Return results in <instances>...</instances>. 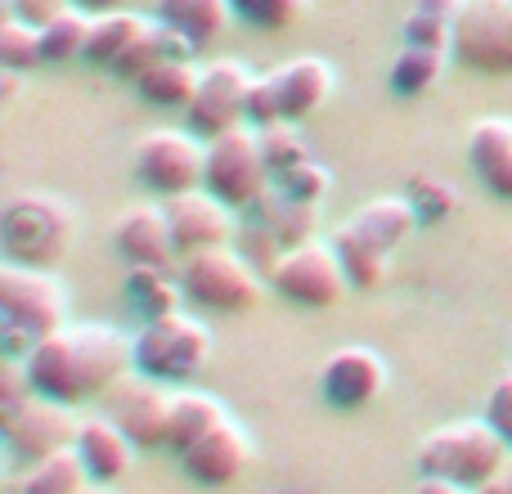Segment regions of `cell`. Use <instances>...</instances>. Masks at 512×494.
<instances>
[{"label": "cell", "instance_id": "obj_28", "mask_svg": "<svg viewBox=\"0 0 512 494\" xmlns=\"http://www.w3.org/2000/svg\"><path fill=\"white\" fill-rule=\"evenodd\" d=\"M333 247H337V256H342L346 279H351L355 292H378L382 283H387L391 252H382V247H373L369 239H360L351 225H342V230L333 234Z\"/></svg>", "mask_w": 512, "mask_h": 494}, {"label": "cell", "instance_id": "obj_26", "mask_svg": "<svg viewBox=\"0 0 512 494\" xmlns=\"http://www.w3.org/2000/svg\"><path fill=\"white\" fill-rule=\"evenodd\" d=\"M149 32V18L131 14V9H113V14H95L90 23V45H86V59L99 63V68H113L126 50H131L140 36Z\"/></svg>", "mask_w": 512, "mask_h": 494}, {"label": "cell", "instance_id": "obj_47", "mask_svg": "<svg viewBox=\"0 0 512 494\" xmlns=\"http://www.w3.org/2000/svg\"><path fill=\"white\" fill-rule=\"evenodd\" d=\"M477 494H512V459H508V468L499 472V477L490 481V486H481Z\"/></svg>", "mask_w": 512, "mask_h": 494}, {"label": "cell", "instance_id": "obj_43", "mask_svg": "<svg viewBox=\"0 0 512 494\" xmlns=\"http://www.w3.org/2000/svg\"><path fill=\"white\" fill-rule=\"evenodd\" d=\"M32 396V378H27V364H0V409H14Z\"/></svg>", "mask_w": 512, "mask_h": 494}, {"label": "cell", "instance_id": "obj_18", "mask_svg": "<svg viewBox=\"0 0 512 494\" xmlns=\"http://www.w3.org/2000/svg\"><path fill=\"white\" fill-rule=\"evenodd\" d=\"M279 95V113L283 122H306L315 117L319 108L333 99V86H337V72L328 59H315V54H301L292 63H279L274 72H265Z\"/></svg>", "mask_w": 512, "mask_h": 494}, {"label": "cell", "instance_id": "obj_7", "mask_svg": "<svg viewBox=\"0 0 512 494\" xmlns=\"http://www.w3.org/2000/svg\"><path fill=\"white\" fill-rule=\"evenodd\" d=\"M203 189H212L225 207L234 212H252L265 194L274 189V176L265 167L261 135L256 126H234V131L207 140V176Z\"/></svg>", "mask_w": 512, "mask_h": 494}, {"label": "cell", "instance_id": "obj_10", "mask_svg": "<svg viewBox=\"0 0 512 494\" xmlns=\"http://www.w3.org/2000/svg\"><path fill=\"white\" fill-rule=\"evenodd\" d=\"M135 176L158 198H176L203 189L207 144L194 131H149L135 144Z\"/></svg>", "mask_w": 512, "mask_h": 494}, {"label": "cell", "instance_id": "obj_17", "mask_svg": "<svg viewBox=\"0 0 512 494\" xmlns=\"http://www.w3.org/2000/svg\"><path fill=\"white\" fill-rule=\"evenodd\" d=\"M113 247H117V256H126V265H171V270H180L176 234H171L167 207L162 203L126 207L113 225Z\"/></svg>", "mask_w": 512, "mask_h": 494}, {"label": "cell", "instance_id": "obj_39", "mask_svg": "<svg viewBox=\"0 0 512 494\" xmlns=\"http://www.w3.org/2000/svg\"><path fill=\"white\" fill-rule=\"evenodd\" d=\"M234 239H239V252L248 256L256 270H265V274H270L274 265H279V256L288 252V247L279 243V234H274L265 221H248L239 234H234Z\"/></svg>", "mask_w": 512, "mask_h": 494}, {"label": "cell", "instance_id": "obj_16", "mask_svg": "<svg viewBox=\"0 0 512 494\" xmlns=\"http://www.w3.org/2000/svg\"><path fill=\"white\" fill-rule=\"evenodd\" d=\"M248 463H252V436L243 432L234 418L180 454V472H185L189 481H198V486H212V490L234 486V481L248 472Z\"/></svg>", "mask_w": 512, "mask_h": 494}, {"label": "cell", "instance_id": "obj_5", "mask_svg": "<svg viewBox=\"0 0 512 494\" xmlns=\"http://www.w3.org/2000/svg\"><path fill=\"white\" fill-rule=\"evenodd\" d=\"M180 283H185V297L194 306L216 310V315H248L261 306V274L234 243L185 256Z\"/></svg>", "mask_w": 512, "mask_h": 494}, {"label": "cell", "instance_id": "obj_31", "mask_svg": "<svg viewBox=\"0 0 512 494\" xmlns=\"http://www.w3.org/2000/svg\"><path fill=\"white\" fill-rule=\"evenodd\" d=\"M90 23L95 14L86 9H63L50 27H41V54L45 63H72V59H86V45H90Z\"/></svg>", "mask_w": 512, "mask_h": 494}, {"label": "cell", "instance_id": "obj_27", "mask_svg": "<svg viewBox=\"0 0 512 494\" xmlns=\"http://www.w3.org/2000/svg\"><path fill=\"white\" fill-rule=\"evenodd\" d=\"M86 486H95V481H90L86 463H81L77 445H72V450H59V454H50V459L27 463L23 481H18V494H81Z\"/></svg>", "mask_w": 512, "mask_h": 494}, {"label": "cell", "instance_id": "obj_38", "mask_svg": "<svg viewBox=\"0 0 512 494\" xmlns=\"http://www.w3.org/2000/svg\"><path fill=\"white\" fill-rule=\"evenodd\" d=\"M400 41H405V45H418V50H445V54H450V45H454V23H450V18L423 14V9H409L405 27H400Z\"/></svg>", "mask_w": 512, "mask_h": 494}, {"label": "cell", "instance_id": "obj_11", "mask_svg": "<svg viewBox=\"0 0 512 494\" xmlns=\"http://www.w3.org/2000/svg\"><path fill=\"white\" fill-rule=\"evenodd\" d=\"M171 409H176V391L140 369H131L117 387H108V396H104V414L113 418L140 450H162V445L171 441Z\"/></svg>", "mask_w": 512, "mask_h": 494}, {"label": "cell", "instance_id": "obj_13", "mask_svg": "<svg viewBox=\"0 0 512 494\" xmlns=\"http://www.w3.org/2000/svg\"><path fill=\"white\" fill-rule=\"evenodd\" d=\"M252 72L239 59H216L203 68L198 81V95L189 104V131L216 140V135L234 131V126H248V90H252Z\"/></svg>", "mask_w": 512, "mask_h": 494}, {"label": "cell", "instance_id": "obj_30", "mask_svg": "<svg viewBox=\"0 0 512 494\" xmlns=\"http://www.w3.org/2000/svg\"><path fill=\"white\" fill-rule=\"evenodd\" d=\"M445 50H418V45H400L396 63H391V90L405 99H418L445 77Z\"/></svg>", "mask_w": 512, "mask_h": 494}, {"label": "cell", "instance_id": "obj_3", "mask_svg": "<svg viewBox=\"0 0 512 494\" xmlns=\"http://www.w3.org/2000/svg\"><path fill=\"white\" fill-rule=\"evenodd\" d=\"M0 243L14 265L54 270L77 243V212L54 194H23L5 207Z\"/></svg>", "mask_w": 512, "mask_h": 494}, {"label": "cell", "instance_id": "obj_33", "mask_svg": "<svg viewBox=\"0 0 512 494\" xmlns=\"http://www.w3.org/2000/svg\"><path fill=\"white\" fill-rule=\"evenodd\" d=\"M234 18L261 32H288L310 14V0H230Z\"/></svg>", "mask_w": 512, "mask_h": 494}, {"label": "cell", "instance_id": "obj_6", "mask_svg": "<svg viewBox=\"0 0 512 494\" xmlns=\"http://www.w3.org/2000/svg\"><path fill=\"white\" fill-rule=\"evenodd\" d=\"M0 310L14 342H41L68 324V292L54 279V270H32V265H0Z\"/></svg>", "mask_w": 512, "mask_h": 494}, {"label": "cell", "instance_id": "obj_19", "mask_svg": "<svg viewBox=\"0 0 512 494\" xmlns=\"http://www.w3.org/2000/svg\"><path fill=\"white\" fill-rule=\"evenodd\" d=\"M135 450H140V445H135L108 414L104 418H81L77 454H81V463H86V472H90L95 486H113V481H122L135 463Z\"/></svg>", "mask_w": 512, "mask_h": 494}, {"label": "cell", "instance_id": "obj_24", "mask_svg": "<svg viewBox=\"0 0 512 494\" xmlns=\"http://www.w3.org/2000/svg\"><path fill=\"white\" fill-rule=\"evenodd\" d=\"M221 423H230V414H225L221 400L207 396V391L180 387V391H176V409H171V441H167V450L185 454L189 445L203 441V436L216 432Z\"/></svg>", "mask_w": 512, "mask_h": 494}, {"label": "cell", "instance_id": "obj_1", "mask_svg": "<svg viewBox=\"0 0 512 494\" xmlns=\"http://www.w3.org/2000/svg\"><path fill=\"white\" fill-rule=\"evenodd\" d=\"M23 364L36 396L81 405V400H104L108 387H117L135 369V351L108 324H63L59 333L27 346Z\"/></svg>", "mask_w": 512, "mask_h": 494}, {"label": "cell", "instance_id": "obj_25", "mask_svg": "<svg viewBox=\"0 0 512 494\" xmlns=\"http://www.w3.org/2000/svg\"><path fill=\"white\" fill-rule=\"evenodd\" d=\"M198 81H203V68H198L194 59H167L153 72H144V77L135 81V90H140L144 104H153V108H180V113H189V104H194V95H198Z\"/></svg>", "mask_w": 512, "mask_h": 494}, {"label": "cell", "instance_id": "obj_8", "mask_svg": "<svg viewBox=\"0 0 512 494\" xmlns=\"http://www.w3.org/2000/svg\"><path fill=\"white\" fill-rule=\"evenodd\" d=\"M265 279H270V288L279 292L283 301H292V306H301V310H333L355 292L351 279H346V265H342V256H337V247L319 243V239L288 247Z\"/></svg>", "mask_w": 512, "mask_h": 494}, {"label": "cell", "instance_id": "obj_48", "mask_svg": "<svg viewBox=\"0 0 512 494\" xmlns=\"http://www.w3.org/2000/svg\"><path fill=\"white\" fill-rule=\"evenodd\" d=\"M81 494H104V490H99V486H86V490H81Z\"/></svg>", "mask_w": 512, "mask_h": 494}, {"label": "cell", "instance_id": "obj_9", "mask_svg": "<svg viewBox=\"0 0 512 494\" xmlns=\"http://www.w3.org/2000/svg\"><path fill=\"white\" fill-rule=\"evenodd\" d=\"M450 59L477 77H512V0H463Z\"/></svg>", "mask_w": 512, "mask_h": 494}, {"label": "cell", "instance_id": "obj_42", "mask_svg": "<svg viewBox=\"0 0 512 494\" xmlns=\"http://www.w3.org/2000/svg\"><path fill=\"white\" fill-rule=\"evenodd\" d=\"M486 423L495 427V432H504L508 445H512V373H504V378L490 387V396H486Z\"/></svg>", "mask_w": 512, "mask_h": 494}, {"label": "cell", "instance_id": "obj_40", "mask_svg": "<svg viewBox=\"0 0 512 494\" xmlns=\"http://www.w3.org/2000/svg\"><path fill=\"white\" fill-rule=\"evenodd\" d=\"M274 122H283V113H279V95H274V86H270V77H256L252 81V90H248V126H274Z\"/></svg>", "mask_w": 512, "mask_h": 494}, {"label": "cell", "instance_id": "obj_45", "mask_svg": "<svg viewBox=\"0 0 512 494\" xmlns=\"http://www.w3.org/2000/svg\"><path fill=\"white\" fill-rule=\"evenodd\" d=\"M418 494H477L468 486H459V481H441V477H423L418 481Z\"/></svg>", "mask_w": 512, "mask_h": 494}, {"label": "cell", "instance_id": "obj_14", "mask_svg": "<svg viewBox=\"0 0 512 494\" xmlns=\"http://www.w3.org/2000/svg\"><path fill=\"white\" fill-rule=\"evenodd\" d=\"M167 207L171 234H176V252L180 261L194 252H207V247H225L234 243L239 225H234V207H225L212 189H189V194L162 198Z\"/></svg>", "mask_w": 512, "mask_h": 494}, {"label": "cell", "instance_id": "obj_44", "mask_svg": "<svg viewBox=\"0 0 512 494\" xmlns=\"http://www.w3.org/2000/svg\"><path fill=\"white\" fill-rule=\"evenodd\" d=\"M414 9H423V14H436V18H459V9H463V0H414Z\"/></svg>", "mask_w": 512, "mask_h": 494}, {"label": "cell", "instance_id": "obj_12", "mask_svg": "<svg viewBox=\"0 0 512 494\" xmlns=\"http://www.w3.org/2000/svg\"><path fill=\"white\" fill-rule=\"evenodd\" d=\"M77 405H63V400L50 396H27L23 405L0 409V432H5V445L18 454L23 463L50 459L59 450H72L81 432V418L72 414Z\"/></svg>", "mask_w": 512, "mask_h": 494}, {"label": "cell", "instance_id": "obj_29", "mask_svg": "<svg viewBox=\"0 0 512 494\" xmlns=\"http://www.w3.org/2000/svg\"><path fill=\"white\" fill-rule=\"evenodd\" d=\"M252 216L270 225V230L279 234L283 247H301V243L315 239V216H319V207L297 203V198H288V194H279V189H270V194H265L261 203L252 207Z\"/></svg>", "mask_w": 512, "mask_h": 494}, {"label": "cell", "instance_id": "obj_4", "mask_svg": "<svg viewBox=\"0 0 512 494\" xmlns=\"http://www.w3.org/2000/svg\"><path fill=\"white\" fill-rule=\"evenodd\" d=\"M131 342H135V369L167 382V387L194 382L212 364V351H216V333L198 315H185V310L149 319Z\"/></svg>", "mask_w": 512, "mask_h": 494}, {"label": "cell", "instance_id": "obj_15", "mask_svg": "<svg viewBox=\"0 0 512 494\" xmlns=\"http://www.w3.org/2000/svg\"><path fill=\"white\" fill-rule=\"evenodd\" d=\"M387 391V360L373 346H342L324 360L319 396L333 409H364Z\"/></svg>", "mask_w": 512, "mask_h": 494}, {"label": "cell", "instance_id": "obj_36", "mask_svg": "<svg viewBox=\"0 0 512 494\" xmlns=\"http://www.w3.org/2000/svg\"><path fill=\"white\" fill-rule=\"evenodd\" d=\"M274 189H279V194H288V198H297V203L319 207L328 198V189H333V171L319 167V162L310 158V162H301L297 171H288V176L274 180Z\"/></svg>", "mask_w": 512, "mask_h": 494}, {"label": "cell", "instance_id": "obj_34", "mask_svg": "<svg viewBox=\"0 0 512 494\" xmlns=\"http://www.w3.org/2000/svg\"><path fill=\"white\" fill-rule=\"evenodd\" d=\"M0 63H5L9 72H27V68H36V63H45L41 27L18 23V18L5 14V23H0Z\"/></svg>", "mask_w": 512, "mask_h": 494}, {"label": "cell", "instance_id": "obj_41", "mask_svg": "<svg viewBox=\"0 0 512 494\" xmlns=\"http://www.w3.org/2000/svg\"><path fill=\"white\" fill-rule=\"evenodd\" d=\"M63 9H72V0H5V14L32 27H50Z\"/></svg>", "mask_w": 512, "mask_h": 494}, {"label": "cell", "instance_id": "obj_37", "mask_svg": "<svg viewBox=\"0 0 512 494\" xmlns=\"http://www.w3.org/2000/svg\"><path fill=\"white\" fill-rule=\"evenodd\" d=\"M158 63H167V45H162V27H158V18L149 23V32L140 36V41L131 45V50L122 54V59L113 63V72L122 81H140L144 72H153Z\"/></svg>", "mask_w": 512, "mask_h": 494}, {"label": "cell", "instance_id": "obj_21", "mask_svg": "<svg viewBox=\"0 0 512 494\" xmlns=\"http://www.w3.org/2000/svg\"><path fill=\"white\" fill-rule=\"evenodd\" d=\"M346 225H351L360 239H369L373 247H382V252H396V247H405L414 239L423 216L414 212L409 198H373V203H364Z\"/></svg>", "mask_w": 512, "mask_h": 494}, {"label": "cell", "instance_id": "obj_46", "mask_svg": "<svg viewBox=\"0 0 512 494\" xmlns=\"http://www.w3.org/2000/svg\"><path fill=\"white\" fill-rule=\"evenodd\" d=\"M72 5L86 14H113V9H126V0H72Z\"/></svg>", "mask_w": 512, "mask_h": 494}, {"label": "cell", "instance_id": "obj_35", "mask_svg": "<svg viewBox=\"0 0 512 494\" xmlns=\"http://www.w3.org/2000/svg\"><path fill=\"white\" fill-rule=\"evenodd\" d=\"M405 198L414 203V212L423 216L427 225L454 216V207H459V189H454L450 180H441V176H414V180H409V194Z\"/></svg>", "mask_w": 512, "mask_h": 494}, {"label": "cell", "instance_id": "obj_20", "mask_svg": "<svg viewBox=\"0 0 512 494\" xmlns=\"http://www.w3.org/2000/svg\"><path fill=\"white\" fill-rule=\"evenodd\" d=\"M468 162L490 194L512 203V122L481 117L468 131Z\"/></svg>", "mask_w": 512, "mask_h": 494}, {"label": "cell", "instance_id": "obj_22", "mask_svg": "<svg viewBox=\"0 0 512 494\" xmlns=\"http://www.w3.org/2000/svg\"><path fill=\"white\" fill-rule=\"evenodd\" d=\"M180 297H185V283L176 279L171 265H131V274H126V301H131V310L144 324L176 315Z\"/></svg>", "mask_w": 512, "mask_h": 494}, {"label": "cell", "instance_id": "obj_32", "mask_svg": "<svg viewBox=\"0 0 512 494\" xmlns=\"http://www.w3.org/2000/svg\"><path fill=\"white\" fill-rule=\"evenodd\" d=\"M261 153H265V167H270V176H288V171H297L301 162H310V149L306 140H301L297 122H274V126H261Z\"/></svg>", "mask_w": 512, "mask_h": 494}, {"label": "cell", "instance_id": "obj_23", "mask_svg": "<svg viewBox=\"0 0 512 494\" xmlns=\"http://www.w3.org/2000/svg\"><path fill=\"white\" fill-rule=\"evenodd\" d=\"M153 14H158V23L185 32L203 50V45H212L230 27L234 9L230 0H153Z\"/></svg>", "mask_w": 512, "mask_h": 494}, {"label": "cell", "instance_id": "obj_2", "mask_svg": "<svg viewBox=\"0 0 512 494\" xmlns=\"http://www.w3.org/2000/svg\"><path fill=\"white\" fill-rule=\"evenodd\" d=\"M508 436L495 432L486 418L445 423L418 445V472L441 481H459L468 490H481L508 468Z\"/></svg>", "mask_w": 512, "mask_h": 494}]
</instances>
